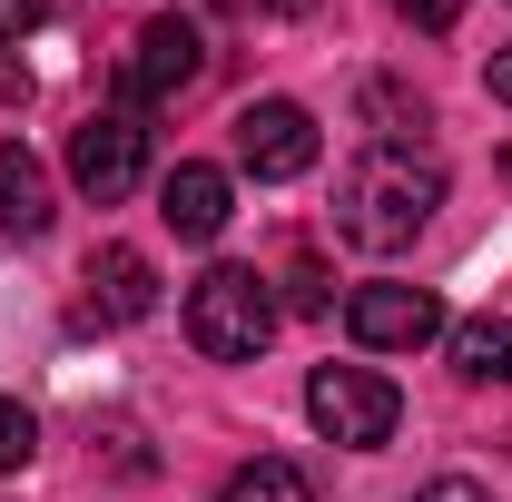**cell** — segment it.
<instances>
[{"label":"cell","mask_w":512,"mask_h":502,"mask_svg":"<svg viewBox=\"0 0 512 502\" xmlns=\"http://www.w3.org/2000/svg\"><path fill=\"white\" fill-rule=\"evenodd\" d=\"M434 207H444V168L434 158H414V148H365L355 168H345V188H335V237L365 256H394L414 247L424 227H434Z\"/></svg>","instance_id":"obj_1"},{"label":"cell","mask_w":512,"mask_h":502,"mask_svg":"<svg viewBox=\"0 0 512 502\" xmlns=\"http://www.w3.org/2000/svg\"><path fill=\"white\" fill-rule=\"evenodd\" d=\"M188 345L217 365H256L276 345V296H266L256 266H207L188 286Z\"/></svg>","instance_id":"obj_2"},{"label":"cell","mask_w":512,"mask_h":502,"mask_svg":"<svg viewBox=\"0 0 512 502\" xmlns=\"http://www.w3.org/2000/svg\"><path fill=\"white\" fill-rule=\"evenodd\" d=\"M306 414H316L325 443L375 453V443H394V424H404V394H394L375 365H316V375H306Z\"/></svg>","instance_id":"obj_3"},{"label":"cell","mask_w":512,"mask_h":502,"mask_svg":"<svg viewBox=\"0 0 512 502\" xmlns=\"http://www.w3.org/2000/svg\"><path fill=\"white\" fill-rule=\"evenodd\" d=\"M69 178H79V197L119 207L148 178V128H138V109H89V119L69 128Z\"/></svg>","instance_id":"obj_4"},{"label":"cell","mask_w":512,"mask_h":502,"mask_svg":"<svg viewBox=\"0 0 512 502\" xmlns=\"http://www.w3.org/2000/svg\"><path fill=\"white\" fill-rule=\"evenodd\" d=\"M197 79H207V40H197V20H148V30L128 40V60H119L128 109H168V99H188Z\"/></svg>","instance_id":"obj_5"},{"label":"cell","mask_w":512,"mask_h":502,"mask_svg":"<svg viewBox=\"0 0 512 502\" xmlns=\"http://www.w3.org/2000/svg\"><path fill=\"white\" fill-rule=\"evenodd\" d=\"M345 335H355L365 355H414V345L444 335V306H434V286H394V276H375V286L345 296Z\"/></svg>","instance_id":"obj_6"},{"label":"cell","mask_w":512,"mask_h":502,"mask_svg":"<svg viewBox=\"0 0 512 502\" xmlns=\"http://www.w3.org/2000/svg\"><path fill=\"white\" fill-rule=\"evenodd\" d=\"M237 168L266 178V188L306 178V168H316V119H306L296 99H247V109H237Z\"/></svg>","instance_id":"obj_7"},{"label":"cell","mask_w":512,"mask_h":502,"mask_svg":"<svg viewBox=\"0 0 512 502\" xmlns=\"http://www.w3.org/2000/svg\"><path fill=\"white\" fill-rule=\"evenodd\" d=\"M158 217H168V237H188V247H207L217 227H227V168H168L158 178Z\"/></svg>","instance_id":"obj_8"},{"label":"cell","mask_w":512,"mask_h":502,"mask_svg":"<svg viewBox=\"0 0 512 502\" xmlns=\"http://www.w3.org/2000/svg\"><path fill=\"white\" fill-rule=\"evenodd\" d=\"M89 306L109 315V325H138V315L158 306V266H148L138 247H119V237L89 247Z\"/></svg>","instance_id":"obj_9"},{"label":"cell","mask_w":512,"mask_h":502,"mask_svg":"<svg viewBox=\"0 0 512 502\" xmlns=\"http://www.w3.org/2000/svg\"><path fill=\"white\" fill-rule=\"evenodd\" d=\"M50 217H60V207H50V168L10 138V148H0V227H10V237H50Z\"/></svg>","instance_id":"obj_10"},{"label":"cell","mask_w":512,"mask_h":502,"mask_svg":"<svg viewBox=\"0 0 512 502\" xmlns=\"http://www.w3.org/2000/svg\"><path fill=\"white\" fill-rule=\"evenodd\" d=\"M453 375L512 394V315H463V325H453Z\"/></svg>","instance_id":"obj_11"},{"label":"cell","mask_w":512,"mask_h":502,"mask_svg":"<svg viewBox=\"0 0 512 502\" xmlns=\"http://www.w3.org/2000/svg\"><path fill=\"white\" fill-rule=\"evenodd\" d=\"M355 119L375 128V148H414V138L434 128V109H424L404 79H365V89H355Z\"/></svg>","instance_id":"obj_12"},{"label":"cell","mask_w":512,"mask_h":502,"mask_svg":"<svg viewBox=\"0 0 512 502\" xmlns=\"http://www.w3.org/2000/svg\"><path fill=\"white\" fill-rule=\"evenodd\" d=\"M217 502H316V483L286 463V453H256L247 473H227V493Z\"/></svg>","instance_id":"obj_13"},{"label":"cell","mask_w":512,"mask_h":502,"mask_svg":"<svg viewBox=\"0 0 512 502\" xmlns=\"http://www.w3.org/2000/svg\"><path fill=\"white\" fill-rule=\"evenodd\" d=\"M30 453H40V424H30V404H10V394H0V473H20Z\"/></svg>","instance_id":"obj_14"},{"label":"cell","mask_w":512,"mask_h":502,"mask_svg":"<svg viewBox=\"0 0 512 502\" xmlns=\"http://www.w3.org/2000/svg\"><path fill=\"white\" fill-rule=\"evenodd\" d=\"M286 306H296V315H325V306H335V286H325L316 256H296V266H286Z\"/></svg>","instance_id":"obj_15"},{"label":"cell","mask_w":512,"mask_h":502,"mask_svg":"<svg viewBox=\"0 0 512 502\" xmlns=\"http://www.w3.org/2000/svg\"><path fill=\"white\" fill-rule=\"evenodd\" d=\"M40 20H50V0H0V50H10V40H30Z\"/></svg>","instance_id":"obj_16"},{"label":"cell","mask_w":512,"mask_h":502,"mask_svg":"<svg viewBox=\"0 0 512 502\" xmlns=\"http://www.w3.org/2000/svg\"><path fill=\"white\" fill-rule=\"evenodd\" d=\"M394 10H404V20H414V30H434V40H444L453 20H463V0H394Z\"/></svg>","instance_id":"obj_17"},{"label":"cell","mask_w":512,"mask_h":502,"mask_svg":"<svg viewBox=\"0 0 512 502\" xmlns=\"http://www.w3.org/2000/svg\"><path fill=\"white\" fill-rule=\"evenodd\" d=\"M414 502H493V493H483V483H463V473H444V483H424Z\"/></svg>","instance_id":"obj_18"},{"label":"cell","mask_w":512,"mask_h":502,"mask_svg":"<svg viewBox=\"0 0 512 502\" xmlns=\"http://www.w3.org/2000/svg\"><path fill=\"white\" fill-rule=\"evenodd\" d=\"M483 89H493V99L512 109V50H493V69H483Z\"/></svg>","instance_id":"obj_19"},{"label":"cell","mask_w":512,"mask_h":502,"mask_svg":"<svg viewBox=\"0 0 512 502\" xmlns=\"http://www.w3.org/2000/svg\"><path fill=\"white\" fill-rule=\"evenodd\" d=\"M0 99H30V69L10 60V50H0Z\"/></svg>","instance_id":"obj_20"},{"label":"cell","mask_w":512,"mask_h":502,"mask_svg":"<svg viewBox=\"0 0 512 502\" xmlns=\"http://www.w3.org/2000/svg\"><path fill=\"white\" fill-rule=\"evenodd\" d=\"M503 178H512V158H503Z\"/></svg>","instance_id":"obj_21"}]
</instances>
